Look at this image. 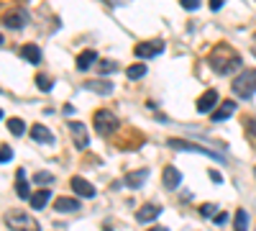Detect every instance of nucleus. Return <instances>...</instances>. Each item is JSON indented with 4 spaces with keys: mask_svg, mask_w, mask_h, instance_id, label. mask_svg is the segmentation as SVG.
<instances>
[{
    "mask_svg": "<svg viewBox=\"0 0 256 231\" xmlns=\"http://www.w3.org/2000/svg\"><path fill=\"white\" fill-rule=\"evenodd\" d=\"M8 129H10L13 136H20V134L26 131V123L20 121V118H10V121H8Z\"/></svg>",
    "mask_w": 256,
    "mask_h": 231,
    "instance_id": "nucleus-26",
    "label": "nucleus"
},
{
    "mask_svg": "<svg viewBox=\"0 0 256 231\" xmlns=\"http://www.w3.org/2000/svg\"><path fill=\"white\" fill-rule=\"evenodd\" d=\"M36 88H38V90H44V93H49V90L54 88V80L46 77V75H36Z\"/></svg>",
    "mask_w": 256,
    "mask_h": 231,
    "instance_id": "nucleus-25",
    "label": "nucleus"
},
{
    "mask_svg": "<svg viewBox=\"0 0 256 231\" xmlns=\"http://www.w3.org/2000/svg\"><path fill=\"white\" fill-rule=\"evenodd\" d=\"M200 213H202V216H216V203H205V205L200 208Z\"/></svg>",
    "mask_w": 256,
    "mask_h": 231,
    "instance_id": "nucleus-30",
    "label": "nucleus"
},
{
    "mask_svg": "<svg viewBox=\"0 0 256 231\" xmlns=\"http://www.w3.org/2000/svg\"><path fill=\"white\" fill-rule=\"evenodd\" d=\"M10 159H13V149H10L8 144H3V149H0V162H3V164H8Z\"/></svg>",
    "mask_w": 256,
    "mask_h": 231,
    "instance_id": "nucleus-28",
    "label": "nucleus"
},
{
    "mask_svg": "<svg viewBox=\"0 0 256 231\" xmlns=\"http://www.w3.org/2000/svg\"><path fill=\"white\" fill-rule=\"evenodd\" d=\"M233 111H236V100H223L220 106L212 111V121H226L233 116Z\"/></svg>",
    "mask_w": 256,
    "mask_h": 231,
    "instance_id": "nucleus-15",
    "label": "nucleus"
},
{
    "mask_svg": "<svg viewBox=\"0 0 256 231\" xmlns=\"http://www.w3.org/2000/svg\"><path fill=\"white\" fill-rule=\"evenodd\" d=\"M210 180H212V182H223V175H220L218 170H210Z\"/></svg>",
    "mask_w": 256,
    "mask_h": 231,
    "instance_id": "nucleus-32",
    "label": "nucleus"
},
{
    "mask_svg": "<svg viewBox=\"0 0 256 231\" xmlns=\"http://www.w3.org/2000/svg\"><path fill=\"white\" fill-rule=\"evenodd\" d=\"M166 144L172 146V149H177V152H195V154H205V157H210V159H216V162H223L226 164V157L223 154H218L216 149H208V146H202V144H195V141H184V139H166Z\"/></svg>",
    "mask_w": 256,
    "mask_h": 231,
    "instance_id": "nucleus-2",
    "label": "nucleus"
},
{
    "mask_svg": "<svg viewBox=\"0 0 256 231\" xmlns=\"http://www.w3.org/2000/svg\"><path fill=\"white\" fill-rule=\"evenodd\" d=\"M230 90H233V95H236V98L248 100L256 93V70H244L236 80H233Z\"/></svg>",
    "mask_w": 256,
    "mask_h": 231,
    "instance_id": "nucleus-3",
    "label": "nucleus"
},
{
    "mask_svg": "<svg viewBox=\"0 0 256 231\" xmlns=\"http://www.w3.org/2000/svg\"><path fill=\"white\" fill-rule=\"evenodd\" d=\"M84 88L92 93H100V95H108V93H113V82L110 80H90Z\"/></svg>",
    "mask_w": 256,
    "mask_h": 231,
    "instance_id": "nucleus-18",
    "label": "nucleus"
},
{
    "mask_svg": "<svg viewBox=\"0 0 256 231\" xmlns=\"http://www.w3.org/2000/svg\"><path fill=\"white\" fill-rule=\"evenodd\" d=\"M208 65H210L212 72H218V75H230V72H236L241 67V54L233 47H228V44H218L216 49L210 52Z\"/></svg>",
    "mask_w": 256,
    "mask_h": 231,
    "instance_id": "nucleus-1",
    "label": "nucleus"
},
{
    "mask_svg": "<svg viewBox=\"0 0 256 231\" xmlns=\"http://www.w3.org/2000/svg\"><path fill=\"white\" fill-rule=\"evenodd\" d=\"M236 231H248V213L244 211V208L236 211Z\"/></svg>",
    "mask_w": 256,
    "mask_h": 231,
    "instance_id": "nucleus-23",
    "label": "nucleus"
},
{
    "mask_svg": "<svg viewBox=\"0 0 256 231\" xmlns=\"http://www.w3.org/2000/svg\"><path fill=\"white\" fill-rule=\"evenodd\" d=\"M148 231H169V228H164V226H152Z\"/></svg>",
    "mask_w": 256,
    "mask_h": 231,
    "instance_id": "nucleus-35",
    "label": "nucleus"
},
{
    "mask_svg": "<svg viewBox=\"0 0 256 231\" xmlns=\"http://www.w3.org/2000/svg\"><path fill=\"white\" fill-rule=\"evenodd\" d=\"M72 190L80 195V198H95V187L84 180V177H72Z\"/></svg>",
    "mask_w": 256,
    "mask_h": 231,
    "instance_id": "nucleus-12",
    "label": "nucleus"
},
{
    "mask_svg": "<svg viewBox=\"0 0 256 231\" xmlns=\"http://www.w3.org/2000/svg\"><path fill=\"white\" fill-rule=\"evenodd\" d=\"M20 57H24L28 65H38V62H41V49L36 44H24V47H20Z\"/></svg>",
    "mask_w": 256,
    "mask_h": 231,
    "instance_id": "nucleus-17",
    "label": "nucleus"
},
{
    "mask_svg": "<svg viewBox=\"0 0 256 231\" xmlns=\"http://www.w3.org/2000/svg\"><path fill=\"white\" fill-rule=\"evenodd\" d=\"M92 123H95V131H98V134H102V136H108V134H113V131L118 129V118H116V113H113V111H108V108L95 111Z\"/></svg>",
    "mask_w": 256,
    "mask_h": 231,
    "instance_id": "nucleus-5",
    "label": "nucleus"
},
{
    "mask_svg": "<svg viewBox=\"0 0 256 231\" xmlns=\"http://www.w3.org/2000/svg\"><path fill=\"white\" fill-rule=\"evenodd\" d=\"M34 182L46 185V182H54V177H52V172H36V175H34Z\"/></svg>",
    "mask_w": 256,
    "mask_h": 231,
    "instance_id": "nucleus-27",
    "label": "nucleus"
},
{
    "mask_svg": "<svg viewBox=\"0 0 256 231\" xmlns=\"http://www.w3.org/2000/svg\"><path fill=\"white\" fill-rule=\"evenodd\" d=\"M54 208H56V211H62V213H70V211H77V208H80V200H77V198L62 195V198H56Z\"/></svg>",
    "mask_w": 256,
    "mask_h": 231,
    "instance_id": "nucleus-19",
    "label": "nucleus"
},
{
    "mask_svg": "<svg viewBox=\"0 0 256 231\" xmlns=\"http://www.w3.org/2000/svg\"><path fill=\"white\" fill-rule=\"evenodd\" d=\"M226 0H210V11H220Z\"/></svg>",
    "mask_w": 256,
    "mask_h": 231,
    "instance_id": "nucleus-31",
    "label": "nucleus"
},
{
    "mask_svg": "<svg viewBox=\"0 0 256 231\" xmlns=\"http://www.w3.org/2000/svg\"><path fill=\"white\" fill-rule=\"evenodd\" d=\"M126 75H128V80H141L146 75V65H131L126 70Z\"/></svg>",
    "mask_w": 256,
    "mask_h": 231,
    "instance_id": "nucleus-24",
    "label": "nucleus"
},
{
    "mask_svg": "<svg viewBox=\"0 0 256 231\" xmlns=\"http://www.w3.org/2000/svg\"><path fill=\"white\" fill-rule=\"evenodd\" d=\"M218 103H223L220 95H218V90H205V93L200 95V100H198V111H200V113H208V111L216 108Z\"/></svg>",
    "mask_w": 256,
    "mask_h": 231,
    "instance_id": "nucleus-10",
    "label": "nucleus"
},
{
    "mask_svg": "<svg viewBox=\"0 0 256 231\" xmlns=\"http://www.w3.org/2000/svg\"><path fill=\"white\" fill-rule=\"evenodd\" d=\"M26 21H28V13L24 8H16V11H8L3 16V26L6 29H24Z\"/></svg>",
    "mask_w": 256,
    "mask_h": 231,
    "instance_id": "nucleus-8",
    "label": "nucleus"
},
{
    "mask_svg": "<svg viewBox=\"0 0 256 231\" xmlns=\"http://www.w3.org/2000/svg\"><path fill=\"white\" fill-rule=\"evenodd\" d=\"M146 180H148V170L144 167V170L128 172V175H126V180H123V185H126V187H134V190H136V187H141V185H144Z\"/></svg>",
    "mask_w": 256,
    "mask_h": 231,
    "instance_id": "nucleus-13",
    "label": "nucleus"
},
{
    "mask_svg": "<svg viewBox=\"0 0 256 231\" xmlns=\"http://www.w3.org/2000/svg\"><path fill=\"white\" fill-rule=\"evenodd\" d=\"M162 52H164V41L162 39H156V41H141V44H136V49H134V54L138 59H154Z\"/></svg>",
    "mask_w": 256,
    "mask_h": 231,
    "instance_id": "nucleus-6",
    "label": "nucleus"
},
{
    "mask_svg": "<svg viewBox=\"0 0 256 231\" xmlns=\"http://www.w3.org/2000/svg\"><path fill=\"white\" fill-rule=\"evenodd\" d=\"M226 221H228V213H226V211H220V213L216 216V223H218V226H223Z\"/></svg>",
    "mask_w": 256,
    "mask_h": 231,
    "instance_id": "nucleus-33",
    "label": "nucleus"
},
{
    "mask_svg": "<svg viewBox=\"0 0 256 231\" xmlns=\"http://www.w3.org/2000/svg\"><path fill=\"white\" fill-rule=\"evenodd\" d=\"M254 39H256V34H254Z\"/></svg>",
    "mask_w": 256,
    "mask_h": 231,
    "instance_id": "nucleus-37",
    "label": "nucleus"
},
{
    "mask_svg": "<svg viewBox=\"0 0 256 231\" xmlns=\"http://www.w3.org/2000/svg\"><path fill=\"white\" fill-rule=\"evenodd\" d=\"M95 59H98V54H95L92 49H88V52H82V54L77 57V70H80V72H84V70H90Z\"/></svg>",
    "mask_w": 256,
    "mask_h": 231,
    "instance_id": "nucleus-21",
    "label": "nucleus"
},
{
    "mask_svg": "<svg viewBox=\"0 0 256 231\" xmlns=\"http://www.w3.org/2000/svg\"><path fill=\"white\" fill-rule=\"evenodd\" d=\"M31 139L38 141V144H52V141H54V134L46 129V126L36 123V126H31Z\"/></svg>",
    "mask_w": 256,
    "mask_h": 231,
    "instance_id": "nucleus-16",
    "label": "nucleus"
},
{
    "mask_svg": "<svg viewBox=\"0 0 256 231\" xmlns=\"http://www.w3.org/2000/svg\"><path fill=\"white\" fill-rule=\"evenodd\" d=\"M254 175H256V170H254Z\"/></svg>",
    "mask_w": 256,
    "mask_h": 231,
    "instance_id": "nucleus-36",
    "label": "nucleus"
},
{
    "mask_svg": "<svg viewBox=\"0 0 256 231\" xmlns=\"http://www.w3.org/2000/svg\"><path fill=\"white\" fill-rule=\"evenodd\" d=\"M49 198H52V193L46 190H36V193H31V208H36V211H41V208H44L46 203H49Z\"/></svg>",
    "mask_w": 256,
    "mask_h": 231,
    "instance_id": "nucleus-20",
    "label": "nucleus"
},
{
    "mask_svg": "<svg viewBox=\"0 0 256 231\" xmlns=\"http://www.w3.org/2000/svg\"><path fill=\"white\" fill-rule=\"evenodd\" d=\"M180 6L184 11H198L200 8V0H180Z\"/></svg>",
    "mask_w": 256,
    "mask_h": 231,
    "instance_id": "nucleus-29",
    "label": "nucleus"
},
{
    "mask_svg": "<svg viewBox=\"0 0 256 231\" xmlns=\"http://www.w3.org/2000/svg\"><path fill=\"white\" fill-rule=\"evenodd\" d=\"M70 134H72V141H74L77 149H88V144H90L88 126L80 123V121H72V123H70Z\"/></svg>",
    "mask_w": 256,
    "mask_h": 231,
    "instance_id": "nucleus-7",
    "label": "nucleus"
},
{
    "mask_svg": "<svg viewBox=\"0 0 256 231\" xmlns=\"http://www.w3.org/2000/svg\"><path fill=\"white\" fill-rule=\"evenodd\" d=\"M6 226L10 231H41L38 228V221L31 218L26 211H8L6 213Z\"/></svg>",
    "mask_w": 256,
    "mask_h": 231,
    "instance_id": "nucleus-4",
    "label": "nucleus"
},
{
    "mask_svg": "<svg viewBox=\"0 0 256 231\" xmlns=\"http://www.w3.org/2000/svg\"><path fill=\"white\" fill-rule=\"evenodd\" d=\"M95 65H98V72L100 75H108V72H116L118 70V65H116L113 59H100V62H95Z\"/></svg>",
    "mask_w": 256,
    "mask_h": 231,
    "instance_id": "nucleus-22",
    "label": "nucleus"
},
{
    "mask_svg": "<svg viewBox=\"0 0 256 231\" xmlns=\"http://www.w3.org/2000/svg\"><path fill=\"white\" fill-rule=\"evenodd\" d=\"M162 180H164V187L166 190H174V187H180V182H182V172L177 170V167H164V172H162Z\"/></svg>",
    "mask_w": 256,
    "mask_h": 231,
    "instance_id": "nucleus-11",
    "label": "nucleus"
},
{
    "mask_svg": "<svg viewBox=\"0 0 256 231\" xmlns=\"http://www.w3.org/2000/svg\"><path fill=\"white\" fill-rule=\"evenodd\" d=\"M159 213H162V205H154V203H144L138 211H136V221L138 223H152V221H156L159 218Z\"/></svg>",
    "mask_w": 256,
    "mask_h": 231,
    "instance_id": "nucleus-9",
    "label": "nucleus"
},
{
    "mask_svg": "<svg viewBox=\"0 0 256 231\" xmlns=\"http://www.w3.org/2000/svg\"><path fill=\"white\" fill-rule=\"evenodd\" d=\"M16 195L31 200V190H28V182H26V170H18L16 172Z\"/></svg>",
    "mask_w": 256,
    "mask_h": 231,
    "instance_id": "nucleus-14",
    "label": "nucleus"
},
{
    "mask_svg": "<svg viewBox=\"0 0 256 231\" xmlns=\"http://www.w3.org/2000/svg\"><path fill=\"white\" fill-rule=\"evenodd\" d=\"M248 134L256 136V118H248Z\"/></svg>",
    "mask_w": 256,
    "mask_h": 231,
    "instance_id": "nucleus-34",
    "label": "nucleus"
}]
</instances>
